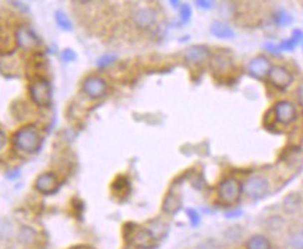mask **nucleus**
Instances as JSON below:
<instances>
[{
	"label": "nucleus",
	"instance_id": "nucleus-3",
	"mask_svg": "<svg viewBox=\"0 0 303 249\" xmlns=\"http://www.w3.org/2000/svg\"><path fill=\"white\" fill-rule=\"evenodd\" d=\"M243 191V188L240 185V182L235 178H225L219 182L218 188H217V193H218V199L225 203V205H233L236 203L240 198V193Z\"/></svg>",
	"mask_w": 303,
	"mask_h": 249
},
{
	"label": "nucleus",
	"instance_id": "nucleus-16",
	"mask_svg": "<svg viewBox=\"0 0 303 249\" xmlns=\"http://www.w3.org/2000/svg\"><path fill=\"white\" fill-rule=\"evenodd\" d=\"M303 38V31L302 29H294V32H292V36L291 38H288V39H285V41H282L281 43H278V46H280V50H288V52H292V50L295 49L296 46H298V43L302 41Z\"/></svg>",
	"mask_w": 303,
	"mask_h": 249
},
{
	"label": "nucleus",
	"instance_id": "nucleus-8",
	"mask_svg": "<svg viewBox=\"0 0 303 249\" xmlns=\"http://www.w3.org/2000/svg\"><path fill=\"white\" fill-rule=\"evenodd\" d=\"M34 188H35L36 192L42 193V195L55 193L59 188V179H57L56 174L50 171L39 174L34 182Z\"/></svg>",
	"mask_w": 303,
	"mask_h": 249
},
{
	"label": "nucleus",
	"instance_id": "nucleus-1",
	"mask_svg": "<svg viewBox=\"0 0 303 249\" xmlns=\"http://www.w3.org/2000/svg\"><path fill=\"white\" fill-rule=\"evenodd\" d=\"M11 142L17 150H20L22 153H27V154H32L41 149L42 136L35 126L27 125V126H22L15 132Z\"/></svg>",
	"mask_w": 303,
	"mask_h": 249
},
{
	"label": "nucleus",
	"instance_id": "nucleus-21",
	"mask_svg": "<svg viewBox=\"0 0 303 249\" xmlns=\"http://www.w3.org/2000/svg\"><path fill=\"white\" fill-rule=\"evenodd\" d=\"M113 191H116V192H123L125 189H127L129 191V188H130V182H129V179L126 178V177H118V178L113 181Z\"/></svg>",
	"mask_w": 303,
	"mask_h": 249
},
{
	"label": "nucleus",
	"instance_id": "nucleus-24",
	"mask_svg": "<svg viewBox=\"0 0 303 249\" xmlns=\"http://www.w3.org/2000/svg\"><path fill=\"white\" fill-rule=\"evenodd\" d=\"M60 57H62V60L66 62V63H71V62H74V60L77 59V53L73 49H70V48H66V49L62 50Z\"/></svg>",
	"mask_w": 303,
	"mask_h": 249
},
{
	"label": "nucleus",
	"instance_id": "nucleus-2",
	"mask_svg": "<svg viewBox=\"0 0 303 249\" xmlns=\"http://www.w3.org/2000/svg\"><path fill=\"white\" fill-rule=\"evenodd\" d=\"M29 97L36 107L46 108L49 107L53 97V88L48 78L38 77L35 78L28 87Z\"/></svg>",
	"mask_w": 303,
	"mask_h": 249
},
{
	"label": "nucleus",
	"instance_id": "nucleus-12",
	"mask_svg": "<svg viewBox=\"0 0 303 249\" xmlns=\"http://www.w3.org/2000/svg\"><path fill=\"white\" fill-rule=\"evenodd\" d=\"M210 55H211L210 49L204 45H193V46H189L187 49H184L183 52L184 60L191 64L203 63L205 60H208Z\"/></svg>",
	"mask_w": 303,
	"mask_h": 249
},
{
	"label": "nucleus",
	"instance_id": "nucleus-22",
	"mask_svg": "<svg viewBox=\"0 0 303 249\" xmlns=\"http://www.w3.org/2000/svg\"><path fill=\"white\" fill-rule=\"evenodd\" d=\"M116 55H112V53H108V55H104L102 57H99L98 62H97V66L99 69H105L108 66H111L116 62Z\"/></svg>",
	"mask_w": 303,
	"mask_h": 249
},
{
	"label": "nucleus",
	"instance_id": "nucleus-29",
	"mask_svg": "<svg viewBox=\"0 0 303 249\" xmlns=\"http://www.w3.org/2000/svg\"><path fill=\"white\" fill-rule=\"evenodd\" d=\"M6 144H7V136H6L4 132L0 130V151L6 147Z\"/></svg>",
	"mask_w": 303,
	"mask_h": 249
},
{
	"label": "nucleus",
	"instance_id": "nucleus-30",
	"mask_svg": "<svg viewBox=\"0 0 303 249\" xmlns=\"http://www.w3.org/2000/svg\"><path fill=\"white\" fill-rule=\"evenodd\" d=\"M8 179H15L20 177V170L18 168H15V170H11V171H8V174L6 175Z\"/></svg>",
	"mask_w": 303,
	"mask_h": 249
},
{
	"label": "nucleus",
	"instance_id": "nucleus-23",
	"mask_svg": "<svg viewBox=\"0 0 303 249\" xmlns=\"http://www.w3.org/2000/svg\"><path fill=\"white\" fill-rule=\"evenodd\" d=\"M186 213H187V217H189V221H190L191 226H193V227H198L200 223H201V217H200V214H198L197 210H194V209H187Z\"/></svg>",
	"mask_w": 303,
	"mask_h": 249
},
{
	"label": "nucleus",
	"instance_id": "nucleus-6",
	"mask_svg": "<svg viewBox=\"0 0 303 249\" xmlns=\"http://www.w3.org/2000/svg\"><path fill=\"white\" fill-rule=\"evenodd\" d=\"M268 80L277 90L285 91L294 83V74L284 66H273L268 73Z\"/></svg>",
	"mask_w": 303,
	"mask_h": 249
},
{
	"label": "nucleus",
	"instance_id": "nucleus-14",
	"mask_svg": "<svg viewBox=\"0 0 303 249\" xmlns=\"http://www.w3.org/2000/svg\"><path fill=\"white\" fill-rule=\"evenodd\" d=\"M180 209H182V199H180V196L176 195V193H168L162 202L163 213L173 216V214H176Z\"/></svg>",
	"mask_w": 303,
	"mask_h": 249
},
{
	"label": "nucleus",
	"instance_id": "nucleus-27",
	"mask_svg": "<svg viewBox=\"0 0 303 249\" xmlns=\"http://www.w3.org/2000/svg\"><path fill=\"white\" fill-rule=\"evenodd\" d=\"M264 48L268 50V52H271L273 55H281V50H280V46L277 45V43H271V42H267L266 45H264Z\"/></svg>",
	"mask_w": 303,
	"mask_h": 249
},
{
	"label": "nucleus",
	"instance_id": "nucleus-10",
	"mask_svg": "<svg viewBox=\"0 0 303 249\" xmlns=\"http://www.w3.org/2000/svg\"><path fill=\"white\" fill-rule=\"evenodd\" d=\"M271 62L268 60L266 56H256L253 57L250 62H249V66H247V70H249V74L252 77L257 78V80H263L268 76V73L271 70Z\"/></svg>",
	"mask_w": 303,
	"mask_h": 249
},
{
	"label": "nucleus",
	"instance_id": "nucleus-26",
	"mask_svg": "<svg viewBox=\"0 0 303 249\" xmlns=\"http://www.w3.org/2000/svg\"><path fill=\"white\" fill-rule=\"evenodd\" d=\"M291 244L295 249H303V234H298L295 235L292 240H291Z\"/></svg>",
	"mask_w": 303,
	"mask_h": 249
},
{
	"label": "nucleus",
	"instance_id": "nucleus-9",
	"mask_svg": "<svg viewBox=\"0 0 303 249\" xmlns=\"http://www.w3.org/2000/svg\"><path fill=\"white\" fill-rule=\"evenodd\" d=\"M15 42L21 49H34L39 45V38L27 25H22L15 31Z\"/></svg>",
	"mask_w": 303,
	"mask_h": 249
},
{
	"label": "nucleus",
	"instance_id": "nucleus-11",
	"mask_svg": "<svg viewBox=\"0 0 303 249\" xmlns=\"http://www.w3.org/2000/svg\"><path fill=\"white\" fill-rule=\"evenodd\" d=\"M132 242L140 249H152L155 247V237L148 228H134L132 231Z\"/></svg>",
	"mask_w": 303,
	"mask_h": 249
},
{
	"label": "nucleus",
	"instance_id": "nucleus-13",
	"mask_svg": "<svg viewBox=\"0 0 303 249\" xmlns=\"http://www.w3.org/2000/svg\"><path fill=\"white\" fill-rule=\"evenodd\" d=\"M156 20V13L150 7L139 8L137 11H134L133 21L139 28H148L151 25H154Z\"/></svg>",
	"mask_w": 303,
	"mask_h": 249
},
{
	"label": "nucleus",
	"instance_id": "nucleus-5",
	"mask_svg": "<svg viewBox=\"0 0 303 249\" xmlns=\"http://www.w3.org/2000/svg\"><path fill=\"white\" fill-rule=\"evenodd\" d=\"M273 114H274L275 121L281 123V125H291L298 118L296 107L291 101L287 100L278 101L273 108Z\"/></svg>",
	"mask_w": 303,
	"mask_h": 249
},
{
	"label": "nucleus",
	"instance_id": "nucleus-25",
	"mask_svg": "<svg viewBox=\"0 0 303 249\" xmlns=\"http://www.w3.org/2000/svg\"><path fill=\"white\" fill-rule=\"evenodd\" d=\"M191 18V7L189 4L180 6V20L182 22H189Z\"/></svg>",
	"mask_w": 303,
	"mask_h": 249
},
{
	"label": "nucleus",
	"instance_id": "nucleus-18",
	"mask_svg": "<svg viewBox=\"0 0 303 249\" xmlns=\"http://www.w3.org/2000/svg\"><path fill=\"white\" fill-rule=\"evenodd\" d=\"M55 21H56L57 27L60 29L67 31V32L73 31V22H71L70 17L66 14L64 11H62V10H57L56 13H55Z\"/></svg>",
	"mask_w": 303,
	"mask_h": 249
},
{
	"label": "nucleus",
	"instance_id": "nucleus-17",
	"mask_svg": "<svg viewBox=\"0 0 303 249\" xmlns=\"http://www.w3.org/2000/svg\"><path fill=\"white\" fill-rule=\"evenodd\" d=\"M246 249H271V244L264 235H253L246 244Z\"/></svg>",
	"mask_w": 303,
	"mask_h": 249
},
{
	"label": "nucleus",
	"instance_id": "nucleus-31",
	"mask_svg": "<svg viewBox=\"0 0 303 249\" xmlns=\"http://www.w3.org/2000/svg\"><path fill=\"white\" fill-rule=\"evenodd\" d=\"M242 214V212H232V213H226V217H229V219H232V217H236V216H240Z\"/></svg>",
	"mask_w": 303,
	"mask_h": 249
},
{
	"label": "nucleus",
	"instance_id": "nucleus-19",
	"mask_svg": "<svg viewBox=\"0 0 303 249\" xmlns=\"http://www.w3.org/2000/svg\"><path fill=\"white\" fill-rule=\"evenodd\" d=\"M274 21L277 25H280V27H285V25L292 24V21H294V17L289 14V13H287V11L280 10V11H277V13L274 14Z\"/></svg>",
	"mask_w": 303,
	"mask_h": 249
},
{
	"label": "nucleus",
	"instance_id": "nucleus-4",
	"mask_svg": "<svg viewBox=\"0 0 303 249\" xmlns=\"http://www.w3.org/2000/svg\"><path fill=\"white\" fill-rule=\"evenodd\" d=\"M83 93L91 98V100H99L102 97H105L106 91H108V83H106L105 78L99 77V76H88L84 78L83 81Z\"/></svg>",
	"mask_w": 303,
	"mask_h": 249
},
{
	"label": "nucleus",
	"instance_id": "nucleus-20",
	"mask_svg": "<svg viewBox=\"0 0 303 249\" xmlns=\"http://www.w3.org/2000/svg\"><path fill=\"white\" fill-rule=\"evenodd\" d=\"M299 196L298 195H289L287 199L284 200V209L288 212V213H294L296 212V209L299 207Z\"/></svg>",
	"mask_w": 303,
	"mask_h": 249
},
{
	"label": "nucleus",
	"instance_id": "nucleus-28",
	"mask_svg": "<svg viewBox=\"0 0 303 249\" xmlns=\"http://www.w3.org/2000/svg\"><path fill=\"white\" fill-rule=\"evenodd\" d=\"M196 4H197V7L204 8V10H210V8L214 7V1H211V0H197Z\"/></svg>",
	"mask_w": 303,
	"mask_h": 249
},
{
	"label": "nucleus",
	"instance_id": "nucleus-15",
	"mask_svg": "<svg viewBox=\"0 0 303 249\" xmlns=\"http://www.w3.org/2000/svg\"><path fill=\"white\" fill-rule=\"evenodd\" d=\"M210 32L219 39H232L235 36V31L228 24L221 21L212 22L211 27H210Z\"/></svg>",
	"mask_w": 303,
	"mask_h": 249
},
{
	"label": "nucleus",
	"instance_id": "nucleus-7",
	"mask_svg": "<svg viewBox=\"0 0 303 249\" xmlns=\"http://www.w3.org/2000/svg\"><path fill=\"white\" fill-rule=\"evenodd\" d=\"M242 188L250 199H260L268 192L270 184L264 177H252L247 179Z\"/></svg>",
	"mask_w": 303,
	"mask_h": 249
}]
</instances>
